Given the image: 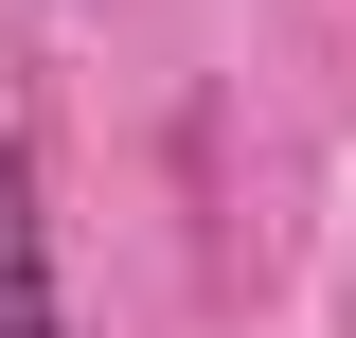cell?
Returning a JSON list of instances; mask_svg holds the SVG:
<instances>
[{
	"mask_svg": "<svg viewBox=\"0 0 356 338\" xmlns=\"http://www.w3.org/2000/svg\"><path fill=\"white\" fill-rule=\"evenodd\" d=\"M0 338H54V303H36V214H18V161H0Z\"/></svg>",
	"mask_w": 356,
	"mask_h": 338,
	"instance_id": "obj_1",
	"label": "cell"
}]
</instances>
